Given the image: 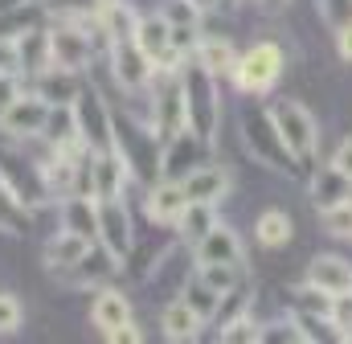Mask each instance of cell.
Here are the masks:
<instances>
[{
    "label": "cell",
    "instance_id": "obj_1",
    "mask_svg": "<svg viewBox=\"0 0 352 344\" xmlns=\"http://www.w3.org/2000/svg\"><path fill=\"white\" fill-rule=\"evenodd\" d=\"M180 86H184V103H188V131H192L201 144H213L217 115H221V98H217V90H213V78L188 58Z\"/></svg>",
    "mask_w": 352,
    "mask_h": 344
},
{
    "label": "cell",
    "instance_id": "obj_2",
    "mask_svg": "<svg viewBox=\"0 0 352 344\" xmlns=\"http://www.w3.org/2000/svg\"><path fill=\"white\" fill-rule=\"evenodd\" d=\"M266 119H270V127H274L278 144H283L291 156H299V160H311V152H316V140H320V127H316V119H311V111H307L303 103H295V98H287V103H274Z\"/></svg>",
    "mask_w": 352,
    "mask_h": 344
},
{
    "label": "cell",
    "instance_id": "obj_3",
    "mask_svg": "<svg viewBox=\"0 0 352 344\" xmlns=\"http://www.w3.org/2000/svg\"><path fill=\"white\" fill-rule=\"evenodd\" d=\"M74 119H78V136H82V148H87L90 156L115 148V115L107 111V103H102V94L94 86H82L78 90Z\"/></svg>",
    "mask_w": 352,
    "mask_h": 344
},
{
    "label": "cell",
    "instance_id": "obj_4",
    "mask_svg": "<svg viewBox=\"0 0 352 344\" xmlns=\"http://www.w3.org/2000/svg\"><path fill=\"white\" fill-rule=\"evenodd\" d=\"M283 78V50L274 41H258L250 45L246 54H238V66H234V83L246 94H266L270 86Z\"/></svg>",
    "mask_w": 352,
    "mask_h": 344
},
{
    "label": "cell",
    "instance_id": "obj_5",
    "mask_svg": "<svg viewBox=\"0 0 352 344\" xmlns=\"http://www.w3.org/2000/svg\"><path fill=\"white\" fill-rule=\"evenodd\" d=\"M152 136L160 140V148H168L176 136L188 131V103H184V86L180 83H160L156 98H152Z\"/></svg>",
    "mask_w": 352,
    "mask_h": 344
},
{
    "label": "cell",
    "instance_id": "obj_6",
    "mask_svg": "<svg viewBox=\"0 0 352 344\" xmlns=\"http://www.w3.org/2000/svg\"><path fill=\"white\" fill-rule=\"evenodd\" d=\"M50 58H54V70L78 74L94 62V41L82 25H54L50 29Z\"/></svg>",
    "mask_w": 352,
    "mask_h": 344
},
{
    "label": "cell",
    "instance_id": "obj_7",
    "mask_svg": "<svg viewBox=\"0 0 352 344\" xmlns=\"http://www.w3.org/2000/svg\"><path fill=\"white\" fill-rule=\"evenodd\" d=\"M0 180H4V189L16 197L21 209H41V205L50 201L45 180H41V164L12 160V152H0Z\"/></svg>",
    "mask_w": 352,
    "mask_h": 344
},
{
    "label": "cell",
    "instance_id": "obj_8",
    "mask_svg": "<svg viewBox=\"0 0 352 344\" xmlns=\"http://www.w3.org/2000/svg\"><path fill=\"white\" fill-rule=\"evenodd\" d=\"M45 119H50V103L37 90H29L0 115V131L12 140H37L45 131Z\"/></svg>",
    "mask_w": 352,
    "mask_h": 344
},
{
    "label": "cell",
    "instance_id": "obj_9",
    "mask_svg": "<svg viewBox=\"0 0 352 344\" xmlns=\"http://www.w3.org/2000/svg\"><path fill=\"white\" fill-rule=\"evenodd\" d=\"M127 180H131V169L119 148L90 156V197L94 201H123Z\"/></svg>",
    "mask_w": 352,
    "mask_h": 344
},
{
    "label": "cell",
    "instance_id": "obj_10",
    "mask_svg": "<svg viewBox=\"0 0 352 344\" xmlns=\"http://www.w3.org/2000/svg\"><path fill=\"white\" fill-rule=\"evenodd\" d=\"M98 246L119 262L131 250V217L123 201H98Z\"/></svg>",
    "mask_w": 352,
    "mask_h": 344
},
{
    "label": "cell",
    "instance_id": "obj_11",
    "mask_svg": "<svg viewBox=\"0 0 352 344\" xmlns=\"http://www.w3.org/2000/svg\"><path fill=\"white\" fill-rule=\"evenodd\" d=\"M111 66H115V83L123 86L127 94H144V90L152 86V78H156V66L140 54L135 41L115 45V50H111Z\"/></svg>",
    "mask_w": 352,
    "mask_h": 344
},
{
    "label": "cell",
    "instance_id": "obj_12",
    "mask_svg": "<svg viewBox=\"0 0 352 344\" xmlns=\"http://www.w3.org/2000/svg\"><path fill=\"white\" fill-rule=\"evenodd\" d=\"M41 180H45V193L50 197H74V193H87L82 189V160L78 152H50V160L41 164Z\"/></svg>",
    "mask_w": 352,
    "mask_h": 344
},
{
    "label": "cell",
    "instance_id": "obj_13",
    "mask_svg": "<svg viewBox=\"0 0 352 344\" xmlns=\"http://www.w3.org/2000/svg\"><path fill=\"white\" fill-rule=\"evenodd\" d=\"M197 250V266H234V270H242L246 266V258H242V238L230 230V226H213L209 230V238L201 242V246H192Z\"/></svg>",
    "mask_w": 352,
    "mask_h": 344
},
{
    "label": "cell",
    "instance_id": "obj_14",
    "mask_svg": "<svg viewBox=\"0 0 352 344\" xmlns=\"http://www.w3.org/2000/svg\"><path fill=\"white\" fill-rule=\"evenodd\" d=\"M307 283H311L316 291H324L328 299H349L352 295V262H344V258H336V255L311 258Z\"/></svg>",
    "mask_w": 352,
    "mask_h": 344
},
{
    "label": "cell",
    "instance_id": "obj_15",
    "mask_svg": "<svg viewBox=\"0 0 352 344\" xmlns=\"http://www.w3.org/2000/svg\"><path fill=\"white\" fill-rule=\"evenodd\" d=\"M115 270H119V258H111L102 246H90L70 270L58 275V283H66V287H102V283L115 279Z\"/></svg>",
    "mask_w": 352,
    "mask_h": 344
},
{
    "label": "cell",
    "instance_id": "obj_16",
    "mask_svg": "<svg viewBox=\"0 0 352 344\" xmlns=\"http://www.w3.org/2000/svg\"><path fill=\"white\" fill-rule=\"evenodd\" d=\"M12 41H16V54H21V74L45 78V74L54 70V58H50V29L33 25V29L12 33Z\"/></svg>",
    "mask_w": 352,
    "mask_h": 344
},
{
    "label": "cell",
    "instance_id": "obj_17",
    "mask_svg": "<svg viewBox=\"0 0 352 344\" xmlns=\"http://www.w3.org/2000/svg\"><path fill=\"white\" fill-rule=\"evenodd\" d=\"M184 209H188V197H184L180 180H156L148 189V217L156 226H180Z\"/></svg>",
    "mask_w": 352,
    "mask_h": 344
},
{
    "label": "cell",
    "instance_id": "obj_18",
    "mask_svg": "<svg viewBox=\"0 0 352 344\" xmlns=\"http://www.w3.org/2000/svg\"><path fill=\"white\" fill-rule=\"evenodd\" d=\"M184 197H188V205H217L226 193H230V172L226 169H213V164H201L197 172H188L184 180Z\"/></svg>",
    "mask_w": 352,
    "mask_h": 344
},
{
    "label": "cell",
    "instance_id": "obj_19",
    "mask_svg": "<svg viewBox=\"0 0 352 344\" xmlns=\"http://www.w3.org/2000/svg\"><path fill=\"white\" fill-rule=\"evenodd\" d=\"M62 230L82 238V242H98V201L87 193H74L62 201Z\"/></svg>",
    "mask_w": 352,
    "mask_h": 344
},
{
    "label": "cell",
    "instance_id": "obj_20",
    "mask_svg": "<svg viewBox=\"0 0 352 344\" xmlns=\"http://www.w3.org/2000/svg\"><path fill=\"white\" fill-rule=\"evenodd\" d=\"M205 144L192 136V131H184V136H176L168 148H160L164 156H160V180H184L188 172H197V152H201Z\"/></svg>",
    "mask_w": 352,
    "mask_h": 344
},
{
    "label": "cell",
    "instance_id": "obj_21",
    "mask_svg": "<svg viewBox=\"0 0 352 344\" xmlns=\"http://www.w3.org/2000/svg\"><path fill=\"white\" fill-rule=\"evenodd\" d=\"M90 320H94V328H98L102 336H107V332H119V328H127V324H135L127 295H123V291H111V287H102V291L94 295Z\"/></svg>",
    "mask_w": 352,
    "mask_h": 344
},
{
    "label": "cell",
    "instance_id": "obj_22",
    "mask_svg": "<svg viewBox=\"0 0 352 344\" xmlns=\"http://www.w3.org/2000/svg\"><path fill=\"white\" fill-rule=\"evenodd\" d=\"M41 140H50L54 152H82V136H78L74 107H50V119H45Z\"/></svg>",
    "mask_w": 352,
    "mask_h": 344
},
{
    "label": "cell",
    "instance_id": "obj_23",
    "mask_svg": "<svg viewBox=\"0 0 352 344\" xmlns=\"http://www.w3.org/2000/svg\"><path fill=\"white\" fill-rule=\"evenodd\" d=\"M201 316L184 303V299H173L168 308H164V316H160V328H164V336L173 344H188V341H197V332H201Z\"/></svg>",
    "mask_w": 352,
    "mask_h": 344
},
{
    "label": "cell",
    "instance_id": "obj_24",
    "mask_svg": "<svg viewBox=\"0 0 352 344\" xmlns=\"http://www.w3.org/2000/svg\"><path fill=\"white\" fill-rule=\"evenodd\" d=\"M192 62L209 74V78H221V74H234V66H238V54H234V45L230 41H221V37H209V41H201L197 50H192Z\"/></svg>",
    "mask_w": 352,
    "mask_h": 344
},
{
    "label": "cell",
    "instance_id": "obj_25",
    "mask_svg": "<svg viewBox=\"0 0 352 344\" xmlns=\"http://www.w3.org/2000/svg\"><path fill=\"white\" fill-rule=\"evenodd\" d=\"M90 246H98V242H82V238H74V234H58V238H50L45 242V266L54 270V275H62V270H70L78 258L87 255Z\"/></svg>",
    "mask_w": 352,
    "mask_h": 344
},
{
    "label": "cell",
    "instance_id": "obj_26",
    "mask_svg": "<svg viewBox=\"0 0 352 344\" xmlns=\"http://www.w3.org/2000/svg\"><path fill=\"white\" fill-rule=\"evenodd\" d=\"M98 21H102V29H107V37H111V50L123 45V41H135V25H140V17H135L127 4L107 0L102 12H98Z\"/></svg>",
    "mask_w": 352,
    "mask_h": 344
},
{
    "label": "cell",
    "instance_id": "obj_27",
    "mask_svg": "<svg viewBox=\"0 0 352 344\" xmlns=\"http://www.w3.org/2000/svg\"><path fill=\"white\" fill-rule=\"evenodd\" d=\"M107 0H41V8L54 17V25H82L102 12Z\"/></svg>",
    "mask_w": 352,
    "mask_h": 344
},
{
    "label": "cell",
    "instance_id": "obj_28",
    "mask_svg": "<svg viewBox=\"0 0 352 344\" xmlns=\"http://www.w3.org/2000/svg\"><path fill=\"white\" fill-rule=\"evenodd\" d=\"M311 197H316V205H320V209H332V205H340V201H352V180H349V176H340V172L328 164V169L316 176Z\"/></svg>",
    "mask_w": 352,
    "mask_h": 344
},
{
    "label": "cell",
    "instance_id": "obj_29",
    "mask_svg": "<svg viewBox=\"0 0 352 344\" xmlns=\"http://www.w3.org/2000/svg\"><path fill=\"white\" fill-rule=\"evenodd\" d=\"M254 234H258V242H263L266 250H278V246L291 242V217L283 209H266L263 217H258V226H254Z\"/></svg>",
    "mask_w": 352,
    "mask_h": 344
},
{
    "label": "cell",
    "instance_id": "obj_30",
    "mask_svg": "<svg viewBox=\"0 0 352 344\" xmlns=\"http://www.w3.org/2000/svg\"><path fill=\"white\" fill-rule=\"evenodd\" d=\"M213 226H217V217H213V209H209V205H188L176 230H180V238H184V242L201 246V242L209 238V230H213Z\"/></svg>",
    "mask_w": 352,
    "mask_h": 344
},
{
    "label": "cell",
    "instance_id": "obj_31",
    "mask_svg": "<svg viewBox=\"0 0 352 344\" xmlns=\"http://www.w3.org/2000/svg\"><path fill=\"white\" fill-rule=\"evenodd\" d=\"M250 308V287L246 283H238V287H230L221 299H217V312H213V324L217 328H226V324H234V320H242V316H250L246 312Z\"/></svg>",
    "mask_w": 352,
    "mask_h": 344
},
{
    "label": "cell",
    "instance_id": "obj_32",
    "mask_svg": "<svg viewBox=\"0 0 352 344\" xmlns=\"http://www.w3.org/2000/svg\"><path fill=\"white\" fill-rule=\"evenodd\" d=\"M332 303H336V299H328V295H324V291H316L311 283H303V287L295 291V308H299V316H307V320H311V316L332 320Z\"/></svg>",
    "mask_w": 352,
    "mask_h": 344
},
{
    "label": "cell",
    "instance_id": "obj_33",
    "mask_svg": "<svg viewBox=\"0 0 352 344\" xmlns=\"http://www.w3.org/2000/svg\"><path fill=\"white\" fill-rule=\"evenodd\" d=\"M25 217H29V209H21L16 197H12V193L4 189V180H0V230H4V234H25V230H29Z\"/></svg>",
    "mask_w": 352,
    "mask_h": 344
},
{
    "label": "cell",
    "instance_id": "obj_34",
    "mask_svg": "<svg viewBox=\"0 0 352 344\" xmlns=\"http://www.w3.org/2000/svg\"><path fill=\"white\" fill-rule=\"evenodd\" d=\"M197 279H201L213 295H226L230 287L242 283V270H234V266H197Z\"/></svg>",
    "mask_w": 352,
    "mask_h": 344
},
{
    "label": "cell",
    "instance_id": "obj_35",
    "mask_svg": "<svg viewBox=\"0 0 352 344\" xmlns=\"http://www.w3.org/2000/svg\"><path fill=\"white\" fill-rule=\"evenodd\" d=\"M258 341H263V324L254 316H242V320L221 328V341L217 344H258Z\"/></svg>",
    "mask_w": 352,
    "mask_h": 344
},
{
    "label": "cell",
    "instance_id": "obj_36",
    "mask_svg": "<svg viewBox=\"0 0 352 344\" xmlns=\"http://www.w3.org/2000/svg\"><path fill=\"white\" fill-rule=\"evenodd\" d=\"M180 299H184V303H188L201 320H213V312H217V299H221V295H213L201 279H192V283H188V291H184Z\"/></svg>",
    "mask_w": 352,
    "mask_h": 344
},
{
    "label": "cell",
    "instance_id": "obj_37",
    "mask_svg": "<svg viewBox=\"0 0 352 344\" xmlns=\"http://www.w3.org/2000/svg\"><path fill=\"white\" fill-rule=\"evenodd\" d=\"M173 29H197V21H201V12L188 4V0H164V12H160Z\"/></svg>",
    "mask_w": 352,
    "mask_h": 344
},
{
    "label": "cell",
    "instance_id": "obj_38",
    "mask_svg": "<svg viewBox=\"0 0 352 344\" xmlns=\"http://www.w3.org/2000/svg\"><path fill=\"white\" fill-rule=\"evenodd\" d=\"M324 230L336 238H352V201H340L332 209H324Z\"/></svg>",
    "mask_w": 352,
    "mask_h": 344
},
{
    "label": "cell",
    "instance_id": "obj_39",
    "mask_svg": "<svg viewBox=\"0 0 352 344\" xmlns=\"http://www.w3.org/2000/svg\"><path fill=\"white\" fill-rule=\"evenodd\" d=\"M316 4H320V17H324L336 33L352 25V0H316Z\"/></svg>",
    "mask_w": 352,
    "mask_h": 344
},
{
    "label": "cell",
    "instance_id": "obj_40",
    "mask_svg": "<svg viewBox=\"0 0 352 344\" xmlns=\"http://www.w3.org/2000/svg\"><path fill=\"white\" fill-rule=\"evenodd\" d=\"M21 320H25L21 299H12V295H4V291H0V332H16V328H21Z\"/></svg>",
    "mask_w": 352,
    "mask_h": 344
},
{
    "label": "cell",
    "instance_id": "obj_41",
    "mask_svg": "<svg viewBox=\"0 0 352 344\" xmlns=\"http://www.w3.org/2000/svg\"><path fill=\"white\" fill-rule=\"evenodd\" d=\"M258 344H303V336H299L295 324H270V328H263Z\"/></svg>",
    "mask_w": 352,
    "mask_h": 344
},
{
    "label": "cell",
    "instance_id": "obj_42",
    "mask_svg": "<svg viewBox=\"0 0 352 344\" xmlns=\"http://www.w3.org/2000/svg\"><path fill=\"white\" fill-rule=\"evenodd\" d=\"M0 74H21V54H16V41L12 37H0Z\"/></svg>",
    "mask_w": 352,
    "mask_h": 344
},
{
    "label": "cell",
    "instance_id": "obj_43",
    "mask_svg": "<svg viewBox=\"0 0 352 344\" xmlns=\"http://www.w3.org/2000/svg\"><path fill=\"white\" fill-rule=\"evenodd\" d=\"M25 90H21V78H12V74H0V115L21 98Z\"/></svg>",
    "mask_w": 352,
    "mask_h": 344
},
{
    "label": "cell",
    "instance_id": "obj_44",
    "mask_svg": "<svg viewBox=\"0 0 352 344\" xmlns=\"http://www.w3.org/2000/svg\"><path fill=\"white\" fill-rule=\"evenodd\" d=\"M332 169L340 172V176H349V180H352V136L344 140V144H340V148H336V156H332Z\"/></svg>",
    "mask_w": 352,
    "mask_h": 344
},
{
    "label": "cell",
    "instance_id": "obj_45",
    "mask_svg": "<svg viewBox=\"0 0 352 344\" xmlns=\"http://www.w3.org/2000/svg\"><path fill=\"white\" fill-rule=\"evenodd\" d=\"M107 344H144V332H140V324H127L119 332H107Z\"/></svg>",
    "mask_w": 352,
    "mask_h": 344
},
{
    "label": "cell",
    "instance_id": "obj_46",
    "mask_svg": "<svg viewBox=\"0 0 352 344\" xmlns=\"http://www.w3.org/2000/svg\"><path fill=\"white\" fill-rule=\"evenodd\" d=\"M336 41H340V58H349V62H352V25L336 33Z\"/></svg>",
    "mask_w": 352,
    "mask_h": 344
},
{
    "label": "cell",
    "instance_id": "obj_47",
    "mask_svg": "<svg viewBox=\"0 0 352 344\" xmlns=\"http://www.w3.org/2000/svg\"><path fill=\"white\" fill-rule=\"evenodd\" d=\"M188 4H192L197 12H209V8H213V4H221V0H188Z\"/></svg>",
    "mask_w": 352,
    "mask_h": 344
},
{
    "label": "cell",
    "instance_id": "obj_48",
    "mask_svg": "<svg viewBox=\"0 0 352 344\" xmlns=\"http://www.w3.org/2000/svg\"><path fill=\"white\" fill-rule=\"evenodd\" d=\"M258 4H263V8H270V12H274V8H287L291 0H258Z\"/></svg>",
    "mask_w": 352,
    "mask_h": 344
},
{
    "label": "cell",
    "instance_id": "obj_49",
    "mask_svg": "<svg viewBox=\"0 0 352 344\" xmlns=\"http://www.w3.org/2000/svg\"><path fill=\"white\" fill-rule=\"evenodd\" d=\"M221 4H238V0H221Z\"/></svg>",
    "mask_w": 352,
    "mask_h": 344
},
{
    "label": "cell",
    "instance_id": "obj_50",
    "mask_svg": "<svg viewBox=\"0 0 352 344\" xmlns=\"http://www.w3.org/2000/svg\"><path fill=\"white\" fill-rule=\"evenodd\" d=\"M344 344H352V336H349V341H344Z\"/></svg>",
    "mask_w": 352,
    "mask_h": 344
}]
</instances>
